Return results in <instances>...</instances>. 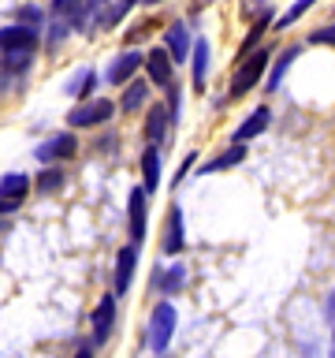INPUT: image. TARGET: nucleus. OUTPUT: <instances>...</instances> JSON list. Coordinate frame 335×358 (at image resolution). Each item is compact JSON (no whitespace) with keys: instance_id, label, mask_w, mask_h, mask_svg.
<instances>
[{"instance_id":"obj_1","label":"nucleus","mask_w":335,"mask_h":358,"mask_svg":"<svg viewBox=\"0 0 335 358\" xmlns=\"http://www.w3.org/2000/svg\"><path fill=\"white\" fill-rule=\"evenodd\" d=\"M268 60H272V52H268V49H257V52H250V56H242L239 71H234V78H231V97L250 94V90L261 83V75H265Z\"/></svg>"},{"instance_id":"obj_2","label":"nucleus","mask_w":335,"mask_h":358,"mask_svg":"<svg viewBox=\"0 0 335 358\" xmlns=\"http://www.w3.org/2000/svg\"><path fill=\"white\" fill-rule=\"evenodd\" d=\"M172 336H175V306L172 302H156V310L149 313V347L156 355H164Z\"/></svg>"},{"instance_id":"obj_3","label":"nucleus","mask_w":335,"mask_h":358,"mask_svg":"<svg viewBox=\"0 0 335 358\" xmlns=\"http://www.w3.org/2000/svg\"><path fill=\"white\" fill-rule=\"evenodd\" d=\"M112 112H116L112 101H86V105L67 112V123H71V127H97V123L112 120Z\"/></svg>"},{"instance_id":"obj_4","label":"nucleus","mask_w":335,"mask_h":358,"mask_svg":"<svg viewBox=\"0 0 335 358\" xmlns=\"http://www.w3.org/2000/svg\"><path fill=\"white\" fill-rule=\"evenodd\" d=\"M34 45H38V34H34V27H4V30H0V56L34 52Z\"/></svg>"},{"instance_id":"obj_5","label":"nucleus","mask_w":335,"mask_h":358,"mask_svg":"<svg viewBox=\"0 0 335 358\" xmlns=\"http://www.w3.org/2000/svg\"><path fill=\"white\" fill-rule=\"evenodd\" d=\"M78 150V142H75V134H56V138L49 142H41L38 150H34V157H38L41 164H52V161H71Z\"/></svg>"},{"instance_id":"obj_6","label":"nucleus","mask_w":335,"mask_h":358,"mask_svg":"<svg viewBox=\"0 0 335 358\" xmlns=\"http://www.w3.org/2000/svg\"><path fill=\"white\" fill-rule=\"evenodd\" d=\"M89 321H94V347H100L112 336V324H116V299H112V295L100 299Z\"/></svg>"},{"instance_id":"obj_7","label":"nucleus","mask_w":335,"mask_h":358,"mask_svg":"<svg viewBox=\"0 0 335 358\" xmlns=\"http://www.w3.org/2000/svg\"><path fill=\"white\" fill-rule=\"evenodd\" d=\"M134 265H138V250H134V246H123V250L116 254V273H112L116 295H127V287L134 280Z\"/></svg>"},{"instance_id":"obj_8","label":"nucleus","mask_w":335,"mask_h":358,"mask_svg":"<svg viewBox=\"0 0 335 358\" xmlns=\"http://www.w3.org/2000/svg\"><path fill=\"white\" fill-rule=\"evenodd\" d=\"M145 71H149L153 86H172V56H168V49H149Z\"/></svg>"},{"instance_id":"obj_9","label":"nucleus","mask_w":335,"mask_h":358,"mask_svg":"<svg viewBox=\"0 0 335 358\" xmlns=\"http://www.w3.org/2000/svg\"><path fill=\"white\" fill-rule=\"evenodd\" d=\"M127 220H131V239L142 243L145 239V190L134 187L127 198Z\"/></svg>"},{"instance_id":"obj_10","label":"nucleus","mask_w":335,"mask_h":358,"mask_svg":"<svg viewBox=\"0 0 335 358\" xmlns=\"http://www.w3.org/2000/svg\"><path fill=\"white\" fill-rule=\"evenodd\" d=\"M164 41H168V56H172V60H179V64L190 56V49H194V45H190V30L183 27V22H172V27H168V34H164Z\"/></svg>"},{"instance_id":"obj_11","label":"nucleus","mask_w":335,"mask_h":358,"mask_svg":"<svg viewBox=\"0 0 335 358\" xmlns=\"http://www.w3.org/2000/svg\"><path fill=\"white\" fill-rule=\"evenodd\" d=\"M268 123H272V112H268V108H253L250 116L239 123V131H234V142H250V138H257L261 131H268Z\"/></svg>"},{"instance_id":"obj_12","label":"nucleus","mask_w":335,"mask_h":358,"mask_svg":"<svg viewBox=\"0 0 335 358\" xmlns=\"http://www.w3.org/2000/svg\"><path fill=\"white\" fill-rule=\"evenodd\" d=\"M156 187H161V153H156V145H149L142 153V190L156 194Z\"/></svg>"},{"instance_id":"obj_13","label":"nucleus","mask_w":335,"mask_h":358,"mask_svg":"<svg viewBox=\"0 0 335 358\" xmlns=\"http://www.w3.org/2000/svg\"><path fill=\"white\" fill-rule=\"evenodd\" d=\"M186 246V235H183V209H172L168 213V231H164V254H179Z\"/></svg>"},{"instance_id":"obj_14","label":"nucleus","mask_w":335,"mask_h":358,"mask_svg":"<svg viewBox=\"0 0 335 358\" xmlns=\"http://www.w3.org/2000/svg\"><path fill=\"white\" fill-rule=\"evenodd\" d=\"M145 60H142V56L138 52H123V56H116V60H112V67H108V83H131V75L134 71H138V67H142Z\"/></svg>"},{"instance_id":"obj_15","label":"nucleus","mask_w":335,"mask_h":358,"mask_svg":"<svg viewBox=\"0 0 335 358\" xmlns=\"http://www.w3.org/2000/svg\"><path fill=\"white\" fill-rule=\"evenodd\" d=\"M246 161V145L242 142H234L231 150H223L220 157H212V161L201 164V176H209V172H223V168H234V164H242Z\"/></svg>"},{"instance_id":"obj_16","label":"nucleus","mask_w":335,"mask_h":358,"mask_svg":"<svg viewBox=\"0 0 335 358\" xmlns=\"http://www.w3.org/2000/svg\"><path fill=\"white\" fill-rule=\"evenodd\" d=\"M27 190H30V176L27 172H11V176L0 179V198L4 201H15L19 206V201L27 198Z\"/></svg>"},{"instance_id":"obj_17","label":"nucleus","mask_w":335,"mask_h":358,"mask_svg":"<svg viewBox=\"0 0 335 358\" xmlns=\"http://www.w3.org/2000/svg\"><path fill=\"white\" fill-rule=\"evenodd\" d=\"M168 123H172L168 108H164V105H153V108H149V120H145V138H149V145H156V142L164 138Z\"/></svg>"},{"instance_id":"obj_18","label":"nucleus","mask_w":335,"mask_h":358,"mask_svg":"<svg viewBox=\"0 0 335 358\" xmlns=\"http://www.w3.org/2000/svg\"><path fill=\"white\" fill-rule=\"evenodd\" d=\"M52 11H56V19H60V22H67V27H82L86 4H82V0H52Z\"/></svg>"},{"instance_id":"obj_19","label":"nucleus","mask_w":335,"mask_h":358,"mask_svg":"<svg viewBox=\"0 0 335 358\" xmlns=\"http://www.w3.org/2000/svg\"><path fill=\"white\" fill-rule=\"evenodd\" d=\"M190 56H194V86L201 90L205 86V71H209V41L198 38L194 49H190Z\"/></svg>"},{"instance_id":"obj_20","label":"nucleus","mask_w":335,"mask_h":358,"mask_svg":"<svg viewBox=\"0 0 335 358\" xmlns=\"http://www.w3.org/2000/svg\"><path fill=\"white\" fill-rule=\"evenodd\" d=\"M298 60V45H290V49L279 52V60L272 64V75H268V90H276L279 83H283V75H287V67Z\"/></svg>"},{"instance_id":"obj_21","label":"nucleus","mask_w":335,"mask_h":358,"mask_svg":"<svg viewBox=\"0 0 335 358\" xmlns=\"http://www.w3.org/2000/svg\"><path fill=\"white\" fill-rule=\"evenodd\" d=\"M94 86H97V75L89 71V67H82V71L67 83V94H71V97H89V94H94Z\"/></svg>"},{"instance_id":"obj_22","label":"nucleus","mask_w":335,"mask_h":358,"mask_svg":"<svg viewBox=\"0 0 335 358\" xmlns=\"http://www.w3.org/2000/svg\"><path fill=\"white\" fill-rule=\"evenodd\" d=\"M145 94H149V83H131L127 94H123V101H119V108L123 112H138L145 105Z\"/></svg>"},{"instance_id":"obj_23","label":"nucleus","mask_w":335,"mask_h":358,"mask_svg":"<svg viewBox=\"0 0 335 358\" xmlns=\"http://www.w3.org/2000/svg\"><path fill=\"white\" fill-rule=\"evenodd\" d=\"M60 187H64V172H60V168H45V172L38 176V194L49 198V194H56Z\"/></svg>"},{"instance_id":"obj_24","label":"nucleus","mask_w":335,"mask_h":358,"mask_svg":"<svg viewBox=\"0 0 335 358\" xmlns=\"http://www.w3.org/2000/svg\"><path fill=\"white\" fill-rule=\"evenodd\" d=\"M313 4H317V0H295V4H290V8H287V15H283V19H279V22H276V27H290V22H298V19H302V15H306V11H309Z\"/></svg>"},{"instance_id":"obj_25","label":"nucleus","mask_w":335,"mask_h":358,"mask_svg":"<svg viewBox=\"0 0 335 358\" xmlns=\"http://www.w3.org/2000/svg\"><path fill=\"white\" fill-rule=\"evenodd\" d=\"M134 4H138V0H119V4L112 8V11H105V19H100V22H105V27H116V22H119L123 15H127V11H131Z\"/></svg>"},{"instance_id":"obj_26","label":"nucleus","mask_w":335,"mask_h":358,"mask_svg":"<svg viewBox=\"0 0 335 358\" xmlns=\"http://www.w3.org/2000/svg\"><path fill=\"white\" fill-rule=\"evenodd\" d=\"M179 287H183V265H172V273L161 276V291L172 295V291H179Z\"/></svg>"},{"instance_id":"obj_27","label":"nucleus","mask_w":335,"mask_h":358,"mask_svg":"<svg viewBox=\"0 0 335 358\" xmlns=\"http://www.w3.org/2000/svg\"><path fill=\"white\" fill-rule=\"evenodd\" d=\"M4 60H8V71H27L34 52H11V56H4Z\"/></svg>"},{"instance_id":"obj_28","label":"nucleus","mask_w":335,"mask_h":358,"mask_svg":"<svg viewBox=\"0 0 335 358\" xmlns=\"http://www.w3.org/2000/svg\"><path fill=\"white\" fill-rule=\"evenodd\" d=\"M313 41H317V45H335V22H332V27H324V30L313 34Z\"/></svg>"},{"instance_id":"obj_29","label":"nucleus","mask_w":335,"mask_h":358,"mask_svg":"<svg viewBox=\"0 0 335 358\" xmlns=\"http://www.w3.org/2000/svg\"><path fill=\"white\" fill-rule=\"evenodd\" d=\"M328 321H332V336H335V291L328 295Z\"/></svg>"},{"instance_id":"obj_30","label":"nucleus","mask_w":335,"mask_h":358,"mask_svg":"<svg viewBox=\"0 0 335 358\" xmlns=\"http://www.w3.org/2000/svg\"><path fill=\"white\" fill-rule=\"evenodd\" d=\"M75 358H94V347H89V343H86V347H78Z\"/></svg>"},{"instance_id":"obj_31","label":"nucleus","mask_w":335,"mask_h":358,"mask_svg":"<svg viewBox=\"0 0 335 358\" xmlns=\"http://www.w3.org/2000/svg\"><path fill=\"white\" fill-rule=\"evenodd\" d=\"M86 8L89 11H100V8H105V0H86Z\"/></svg>"},{"instance_id":"obj_32","label":"nucleus","mask_w":335,"mask_h":358,"mask_svg":"<svg viewBox=\"0 0 335 358\" xmlns=\"http://www.w3.org/2000/svg\"><path fill=\"white\" fill-rule=\"evenodd\" d=\"M11 209H15V201H4V198H0V213H11Z\"/></svg>"},{"instance_id":"obj_33","label":"nucleus","mask_w":335,"mask_h":358,"mask_svg":"<svg viewBox=\"0 0 335 358\" xmlns=\"http://www.w3.org/2000/svg\"><path fill=\"white\" fill-rule=\"evenodd\" d=\"M145 4H161V0H145Z\"/></svg>"}]
</instances>
